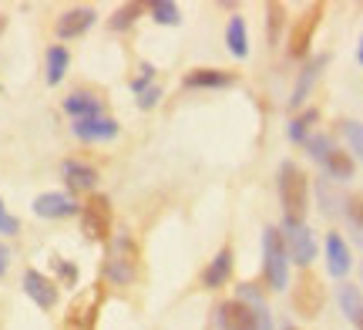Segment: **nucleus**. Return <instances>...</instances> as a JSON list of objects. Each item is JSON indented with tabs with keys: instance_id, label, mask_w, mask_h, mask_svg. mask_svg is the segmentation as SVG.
<instances>
[{
	"instance_id": "nucleus-35",
	"label": "nucleus",
	"mask_w": 363,
	"mask_h": 330,
	"mask_svg": "<svg viewBox=\"0 0 363 330\" xmlns=\"http://www.w3.org/2000/svg\"><path fill=\"white\" fill-rule=\"evenodd\" d=\"M357 57H360V65H363V38H360V48H357Z\"/></svg>"
},
{
	"instance_id": "nucleus-10",
	"label": "nucleus",
	"mask_w": 363,
	"mask_h": 330,
	"mask_svg": "<svg viewBox=\"0 0 363 330\" xmlns=\"http://www.w3.org/2000/svg\"><path fill=\"white\" fill-rule=\"evenodd\" d=\"M78 209L81 206L67 192H44V196L34 199V212H38L40 219H67V216H74Z\"/></svg>"
},
{
	"instance_id": "nucleus-14",
	"label": "nucleus",
	"mask_w": 363,
	"mask_h": 330,
	"mask_svg": "<svg viewBox=\"0 0 363 330\" xmlns=\"http://www.w3.org/2000/svg\"><path fill=\"white\" fill-rule=\"evenodd\" d=\"M182 84L185 88H229V84H235V75L222 71V67H195V71L185 75Z\"/></svg>"
},
{
	"instance_id": "nucleus-1",
	"label": "nucleus",
	"mask_w": 363,
	"mask_h": 330,
	"mask_svg": "<svg viewBox=\"0 0 363 330\" xmlns=\"http://www.w3.org/2000/svg\"><path fill=\"white\" fill-rule=\"evenodd\" d=\"M276 185H279V202H283V223L303 226L306 219V206H310V179L296 162H283L276 172Z\"/></svg>"
},
{
	"instance_id": "nucleus-6",
	"label": "nucleus",
	"mask_w": 363,
	"mask_h": 330,
	"mask_svg": "<svg viewBox=\"0 0 363 330\" xmlns=\"http://www.w3.org/2000/svg\"><path fill=\"white\" fill-rule=\"evenodd\" d=\"M323 13H326L323 4H313V7H306V11L296 17V24L289 27V38H286L289 57H306V51H310V44H313V34H316V27L323 21Z\"/></svg>"
},
{
	"instance_id": "nucleus-28",
	"label": "nucleus",
	"mask_w": 363,
	"mask_h": 330,
	"mask_svg": "<svg viewBox=\"0 0 363 330\" xmlns=\"http://www.w3.org/2000/svg\"><path fill=\"white\" fill-rule=\"evenodd\" d=\"M54 270H57V277H61L65 287H74V283H78V266L74 263H67V260H61V256H54Z\"/></svg>"
},
{
	"instance_id": "nucleus-15",
	"label": "nucleus",
	"mask_w": 363,
	"mask_h": 330,
	"mask_svg": "<svg viewBox=\"0 0 363 330\" xmlns=\"http://www.w3.org/2000/svg\"><path fill=\"white\" fill-rule=\"evenodd\" d=\"M233 246H222L219 253H216V260L206 266V273H202V283H206L208 290H216V287H225L229 283V277H233Z\"/></svg>"
},
{
	"instance_id": "nucleus-34",
	"label": "nucleus",
	"mask_w": 363,
	"mask_h": 330,
	"mask_svg": "<svg viewBox=\"0 0 363 330\" xmlns=\"http://www.w3.org/2000/svg\"><path fill=\"white\" fill-rule=\"evenodd\" d=\"M350 324H357V330H363V310H360V314H357V317L350 320Z\"/></svg>"
},
{
	"instance_id": "nucleus-11",
	"label": "nucleus",
	"mask_w": 363,
	"mask_h": 330,
	"mask_svg": "<svg viewBox=\"0 0 363 330\" xmlns=\"http://www.w3.org/2000/svg\"><path fill=\"white\" fill-rule=\"evenodd\" d=\"M24 293L40 307V310L57 307V283L48 280L44 273H38V270H27L24 273Z\"/></svg>"
},
{
	"instance_id": "nucleus-21",
	"label": "nucleus",
	"mask_w": 363,
	"mask_h": 330,
	"mask_svg": "<svg viewBox=\"0 0 363 330\" xmlns=\"http://www.w3.org/2000/svg\"><path fill=\"white\" fill-rule=\"evenodd\" d=\"M67 65H71V54H67L65 44H54L48 51V84H61Z\"/></svg>"
},
{
	"instance_id": "nucleus-24",
	"label": "nucleus",
	"mask_w": 363,
	"mask_h": 330,
	"mask_svg": "<svg viewBox=\"0 0 363 330\" xmlns=\"http://www.w3.org/2000/svg\"><path fill=\"white\" fill-rule=\"evenodd\" d=\"M316 119H320V115H316V108H310V111H303L299 119L289 121V128H286L289 142H306V138H310V125H313Z\"/></svg>"
},
{
	"instance_id": "nucleus-27",
	"label": "nucleus",
	"mask_w": 363,
	"mask_h": 330,
	"mask_svg": "<svg viewBox=\"0 0 363 330\" xmlns=\"http://www.w3.org/2000/svg\"><path fill=\"white\" fill-rule=\"evenodd\" d=\"M340 307H343V314H347V320H353L357 314L363 310V297L357 287H350V283H343L340 287Z\"/></svg>"
},
{
	"instance_id": "nucleus-7",
	"label": "nucleus",
	"mask_w": 363,
	"mask_h": 330,
	"mask_svg": "<svg viewBox=\"0 0 363 330\" xmlns=\"http://www.w3.org/2000/svg\"><path fill=\"white\" fill-rule=\"evenodd\" d=\"M81 229L88 239H98V243L111 236V202H108V196H91L81 206Z\"/></svg>"
},
{
	"instance_id": "nucleus-3",
	"label": "nucleus",
	"mask_w": 363,
	"mask_h": 330,
	"mask_svg": "<svg viewBox=\"0 0 363 330\" xmlns=\"http://www.w3.org/2000/svg\"><path fill=\"white\" fill-rule=\"evenodd\" d=\"M222 330H272L269 307H249L246 300H225L219 304Z\"/></svg>"
},
{
	"instance_id": "nucleus-26",
	"label": "nucleus",
	"mask_w": 363,
	"mask_h": 330,
	"mask_svg": "<svg viewBox=\"0 0 363 330\" xmlns=\"http://www.w3.org/2000/svg\"><path fill=\"white\" fill-rule=\"evenodd\" d=\"M152 17H155L158 24L175 27L182 21V11H179V4H172V0H155L152 4Z\"/></svg>"
},
{
	"instance_id": "nucleus-13",
	"label": "nucleus",
	"mask_w": 363,
	"mask_h": 330,
	"mask_svg": "<svg viewBox=\"0 0 363 330\" xmlns=\"http://www.w3.org/2000/svg\"><path fill=\"white\" fill-rule=\"evenodd\" d=\"M350 246L343 243L340 233H330L326 236V270H330V277H347L350 273Z\"/></svg>"
},
{
	"instance_id": "nucleus-19",
	"label": "nucleus",
	"mask_w": 363,
	"mask_h": 330,
	"mask_svg": "<svg viewBox=\"0 0 363 330\" xmlns=\"http://www.w3.org/2000/svg\"><path fill=\"white\" fill-rule=\"evenodd\" d=\"M323 65H326V54H320V57H313L310 65L303 67V75H299V81H296V92H293V98H289V108H299L303 101H306V94H310L313 81L320 78V67Z\"/></svg>"
},
{
	"instance_id": "nucleus-12",
	"label": "nucleus",
	"mask_w": 363,
	"mask_h": 330,
	"mask_svg": "<svg viewBox=\"0 0 363 330\" xmlns=\"http://www.w3.org/2000/svg\"><path fill=\"white\" fill-rule=\"evenodd\" d=\"M74 135H78L81 142H111L118 135V121L104 119V115H98V119H81V121H74Z\"/></svg>"
},
{
	"instance_id": "nucleus-29",
	"label": "nucleus",
	"mask_w": 363,
	"mask_h": 330,
	"mask_svg": "<svg viewBox=\"0 0 363 330\" xmlns=\"http://www.w3.org/2000/svg\"><path fill=\"white\" fill-rule=\"evenodd\" d=\"M21 233V219L7 212V206L0 202V236H17Z\"/></svg>"
},
{
	"instance_id": "nucleus-17",
	"label": "nucleus",
	"mask_w": 363,
	"mask_h": 330,
	"mask_svg": "<svg viewBox=\"0 0 363 330\" xmlns=\"http://www.w3.org/2000/svg\"><path fill=\"white\" fill-rule=\"evenodd\" d=\"M65 111L74 121L98 119V115H101V101H98L94 94H88V92H74V94H67V98H65Z\"/></svg>"
},
{
	"instance_id": "nucleus-25",
	"label": "nucleus",
	"mask_w": 363,
	"mask_h": 330,
	"mask_svg": "<svg viewBox=\"0 0 363 330\" xmlns=\"http://www.w3.org/2000/svg\"><path fill=\"white\" fill-rule=\"evenodd\" d=\"M142 11H145L142 4H125V7H118L115 17H111L108 24H111V31H128V27L142 17Z\"/></svg>"
},
{
	"instance_id": "nucleus-33",
	"label": "nucleus",
	"mask_w": 363,
	"mask_h": 330,
	"mask_svg": "<svg viewBox=\"0 0 363 330\" xmlns=\"http://www.w3.org/2000/svg\"><path fill=\"white\" fill-rule=\"evenodd\" d=\"M7 266H11V250H7V246L0 243V277L7 273Z\"/></svg>"
},
{
	"instance_id": "nucleus-8",
	"label": "nucleus",
	"mask_w": 363,
	"mask_h": 330,
	"mask_svg": "<svg viewBox=\"0 0 363 330\" xmlns=\"http://www.w3.org/2000/svg\"><path fill=\"white\" fill-rule=\"evenodd\" d=\"M279 236H283V246L289 253V260L296 266H306L313 263V256H316V239L306 226H293V223H283L279 226Z\"/></svg>"
},
{
	"instance_id": "nucleus-2",
	"label": "nucleus",
	"mask_w": 363,
	"mask_h": 330,
	"mask_svg": "<svg viewBox=\"0 0 363 330\" xmlns=\"http://www.w3.org/2000/svg\"><path fill=\"white\" fill-rule=\"evenodd\" d=\"M104 277L115 287H128L138 277V246L128 233H118L108 246V260H104Z\"/></svg>"
},
{
	"instance_id": "nucleus-4",
	"label": "nucleus",
	"mask_w": 363,
	"mask_h": 330,
	"mask_svg": "<svg viewBox=\"0 0 363 330\" xmlns=\"http://www.w3.org/2000/svg\"><path fill=\"white\" fill-rule=\"evenodd\" d=\"M289 304H293V310H296L299 317H306V320L320 317L326 304V290H323V283H320V277L310 273V270H303L296 277V283H293V290H289Z\"/></svg>"
},
{
	"instance_id": "nucleus-20",
	"label": "nucleus",
	"mask_w": 363,
	"mask_h": 330,
	"mask_svg": "<svg viewBox=\"0 0 363 330\" xmlns=\"http://www.w3.org/2000/svg\"><path fill=\"white\" fill-rule=\"evenodd\" d=\"M225 48L235 57H246L249 54V34H246V21L242 17H229V24H225Z\"/></svg>"
},
{
	"instance_id": "nucleus-30",
	"label": "nucleus",
	"mask_w": 363,
	"mask_h": 330,
	"mask_svg": "<svg viewBox=\"0 0 363 330\" xmlns=\"http://www.w3.org/2000/svg\"><path fill=\"white\" fill-rule=\"evenodd\" d=\"M347 142H350V148L363 162V125L360 121H347Z\"/></svg>"
},
{
	"instance_id": "nucleus-23",
	"label": "nucleus",
	"mask_w": 363,
	"mask_h": 330,
	"mask_svg": "<svg viewBox=\"0 0 363 330\" xmlns=\"http://www.w3.org/2000/svg\"><path fill=\"white\" fill-rule=\"evenodd\" d=\"M343 212H347L350 226L357 229V239L363 243V192H353V196L343 199Z\"/></svg>"
},
{
	"instance_id": "nucleus-18",
	"label": "nucleus",
	"mask_w": 363,
	"mask_h": 330,
	"mask_svg": "<svg viewBox=\"0 0 363 330\" xmlns=\"http://www.w3.org/2000/svg\"><path fill=\"white\" fill-rule=\"evenodd\" d=\"M320 165L326 169V175H330V179H340V182L353 179V159H350V152H343V148H337V145L326 152Z\"/></svg>"
},
{
	"instance_id": "nucleus-9",
	"label": "nucleus",
	"mask_w": 363,
	"mask_h": 330,
	"mask_svg": "<svg viewBox=\"0 0 363 330\" xmlns=\"http://www.w3.org/2000/svg\"><path fill=\"white\" fill-rule=\"evenodd\" d=\"M94 21H98V13L91 11V7H71V11H65L61 17H57L54 31H57V38L61 40H71V38H81L84 31H91Z\"/></svg>"
},
{
	"instance_id": "nucleus-22",
	"label": "nucleus",
	"mask_w": 363,
	"mask_h": 330,
	"mask_svg": "<svg viewBox=\"0 0 363 330\" xmlns=\"http://www.w3.org/2000/svg\"><path fill=\"white\" fill-rule=\"evenodd\" d=\"M266 17H269L266 40H269V44H279V38H283V24H286V7L272 0V4H266Z\"/></svg>"
},
{
	"instance_id": "nucleus-5",
	"label": "nucleus",
	"mask_w": 363,
	"mask_h": 330,
	"mask_svg": "<svg viewBox=\"0 0 363 330\" xmlns=\"http://www.w3.org/2000/svg\"><path fill=\"white\" fill-rule=\"evenodd\" d=\"M262 256H266V280L269 290H286L289 287V260H286V246L279 229H266L262 233Z\"/></svg>"
},
{
	"instance_id": "nucleus-31",
	"label": "nucleus",
	"mask_w": 363,
	"mask_h": 330,
	"mask_svg": "<svg viewBox=\"0 0 363 330\" xmlns=\"http://www.w3.org/2000/svg\"><path fill=\"white\" fill-rule=\"evenodd\" d=\"M152 75H155V67H152V65H142V78H135V84H131V88H135L138 94H142L145 88H152Z\"/></svg>"
},
{
	"instance_id": "nucleus-36",
	"label": "nucleus",
	"mask_w": 363,
	"mask_h": 330,
	"mask_svg": "<svg viewBox=\"0 0 363 330\" xmlns=\"http://www.w3.org/2000/svg\"><path fill=\"white\" fill-rule=\"evenodd\" d=\"M283 330H299V327H283Z\"/></svg>"
},
{
	"instance_id": "nucleus-32",
	"label": "nucleus",
	"mask_w": 363,
	"mask_h": 330,
	"mask_svg": "<svg viewBox=\"0 0 363 330\" xmlns=\"http://www.w3.org/2000/svg\"><path fill=\"white\" fill-rule=\"evenodd\" d=\"M158 98H162V92H158L155 84H152V88H145V92L138 94V108H152Z\"/></svg>"
},
{
	"instance_id": "nucleus-16",
	"label": "nucleus",
	"mask_w": 363,
	"mask_h": 330,
	"mask_svg": "<svg viewBox=\"0 0 363 330\" xmlns=\"http://www.w3.org/2000/svg\"><path fill=\"white\" fill-rule=\"evenodd\" d=\"M61 175H65V182L71 189H81V192H88V189L98 185V172L91 169L88 162H78V159L61 162Z\"/></svg>"
}]
</instances>
